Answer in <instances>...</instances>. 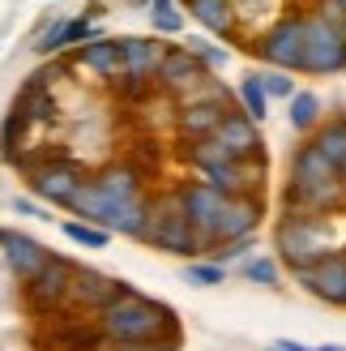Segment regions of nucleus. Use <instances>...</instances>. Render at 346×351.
Listing matches in <instances>:
<instances>
[{
	"mask_svg": "<svg viewBox=\"0 0 346 351\" xmlns=\"http://www.w3.org/2000/svg\"><path fill=\"white\" fill-rule=\"evenodd\" d=\"M68 210L81 223H94V227H107V232L142 240L146 219H150V197H142V176L133 167H107L77 189Z\"/></svg>",
	"mask_w": 346,
	"mask_h": 351,
	"instance_id": "f257e3e1",
	"label": "nucleus"
},
{
	"mask_svg": "<svg viewBox=\"0 0 346 351\" xmlns=\"http://www.w3.org/2000/svg\"><path fill=\"white\" fill-rule=\"evenodd\" d=\"M256 56H261L269 69H304V17H282L274 22L261 39H256Z\"/></svg>",
	"mask_w": 346,
	"mask_h": 351,
	"instance_id": "1a4fd4ad",
	"label": "nucleus"
},
{
	"mask_svg": "<svg viewBox=\"0 0 346 351\" xmlns=\"http://www.w3.org/2000/svg\"><path fill=\"white\" fill-rule=\"evenodd\" d=\"M239 103H244V116H252L256 125L269 116V95H265V86H261V73H248L244 82H239Z\"/></svg>",
	"mask_w": 346,
	"mask_h": 351,
	"instance_id": "b1692460",
	"label": "nucleus"
},
{
	"mask_svg": "<svg viewBox=\"0 0 346 351\" xmlns=\"http://www.w3.org/2000/svg\"><path fill=\"white\" fill-rule=\"evenodd\" d=\"M342 180H346V163H342Z\"/></svg>",
	"mask_w": 346,
	"mask_h": 351,
	"instance_id": "58836bf2",
	"label": "nucleus"
},
{
	"mask_svg": "<svg viewBox=\"0 0 346 351\" xmlns=\"http://www.w3.org/2000/svg\"><path fill=\"white\" fill-rule=\"evenodd\" d=\"M13 112H22L26 120H51L56 116V95H51V86H22Z\"/></svg>",
	"mask_w": 346,
	"mask_h": 351,
	"instance_id": "4be33fe9",
	"label": "nucleus"
},
{
	"mask_svg": "<svg viewBox=\"0 0 346 351\" xmlns=\"http://www.w3.org/2000/svg\"><path fill=\"white\" fill-rule=\"evenodd\" d=\"M188 13H193L205 30H214V34H231L235 30V5L231 0H193Z\"/></svg>",
	"mask_w": 346,
	"mask_h": 351,
	"instance_id": "412c9836",
	"label": "nucleus"
},
{
	"mask_svg": "<svg viewBox=\"0 0 346 351\" xmlns=\"http://www.w3.org/2000/svg\"><path fill=\"white\" fill-rule=\"evenodd\" d=\"M312 146L342 171V163H346V120H330V125H321L317 137H312Z\"/></svg>",
	"mask_w": 346,
	"mask_h": 351,
	"instance_id": "5701e85b",
	"label": "nucleus"
},
{
	"mask_svg": "<svg viewBox=\"0 0 346 351\" xmlns=\"http://www.w3.org/2000/svg\"><path fill=\"white\" fill-rule=\"evenodd\" d=\"M184 278L197 287H214V283H227V266H218V261H193L184 270Z\"/></svg>",
	"mask_w": 346,
	"mask_h": 351,
	"instance_id": "c756f323",
	"label": "nucleus"
},
{
	"mask_svg": "<svg viewBox=\"0 0 346 351\" xmlns=\"http://www.w3.org/2000/svg\"><path fill=\"white\" fill-rule=\"evenodd\" d=\"M244 278L248 283H261V287H278V261L274 257H248L244 261Z\"/></svg>",
	"mask_w": 346,
	"mask_h": 351,
	"instance_id": "c85d7f7f",
	"label": "nucleus"
},
{
	"mask_svg": "<svg viewBox=\"0 0 346 351\" xmlns=\"http://www.w3.org/2000/svg\"><path fill=\"white\" fill-rule=\"evenodd\" d=\"M214 137L235 154V159H261V133H256V120L244 116V112H231Z\"/></svg>",
	"mask_w": 346,
	"mask_h": 351,
	"instance_id": "a211bd4d",
	"label": "nucleus"
},
{
	"mask_svg": "<svg viewBox=\"0 0 346 351\" xmlns=\"http://www.w3.org/2000/svg\"><path fill=\"white\" fill-rule=\"evenodd\" d=\"M176 193H180V202H184V210H188V219H193V227L201 232V240L214 244V227L222 223V215H227L231 197H227L222 189L205 184V180H193V184H184V189H176Z\"/></svg>",
	"mask_w": 346,
	"mask_h": 351,
	"instance_id": "9b49d317",
	"label": "nucleus"
},
{
	"mask_svg": "<svg viewBox=\"0 0 346 351\" xmlns=\"http://www.w3.org/2000/svg\"><path fill=\"white\" fill-rule=\"evenodd\" d=\"M90 39H94V17H77V22H68L64 47H68V43H90Z\"/></svg>",
	"mask_w": 346,
	"mask_h": 351,
	"instance_id": "72a5a7b5",
	"label": "nucleus"
},
{
	"mask_svg": "<svg viewBox=\"0 0 346 351\" xmlns=\"http://www.w3.org/2000/svg\"><path fill=\"white\" fill-rule=\"evenodd\" d=\"M142 240L154 244V249H163V253H176V257H197L205 249V240L193 227V219H188L180 193H163V197L150 202V219H146Z\"/></svg>",
	"mask_w": 346,
	"mask_h": 351,
	"instance_id": "20e7f679",
	"label": "nucleus"
},
{
	"mask_svg": "<svg viewBox=\"0 0 346 351\" xmlns=\"http://www.w3.org/2000/svg\"><path fill=\"white\" fill-rule=\"evenodd\" d=\"M64 236L73 240V244H81V249H107V240H111V232L107 227H94V223H64Z\"/></svg>",
	"mask_w": 346,
	"mask_h": 351,
	"instance_id": "cd10ccee",
	"label": "nucleus"
},
{
	"mask_svg": "<svg viewBox=\"0 0 346 351\" xmlns=\"http://www.w3.org/2000/svg\"><path fill=\"white\" fill-rule=\"evenodd\" d=\"M346 69V30L334 26L321 9L304 13V73H342Z\"/></svg>",
	"mask_w": 346,
	"mask_h": 351,
	"instance_id": "423d86ee",
	"label": "nucleus"
},
{
	"mask_svg": "<svg viewBox=\"0 0 346 351\" xmlns=\"http://www.w3.org/2000/svg\"><path fill=\"white\" fill-rule=\"evenodd\" d=\"M334 5H338V9H342V13H346V0H334Z\"/></svg>",
	"mask_w": 346,
	"mask_h": 351,
	"instance_id": "4c0bfd02",
	"label": "nucleus"
},
{
	"mask_svg": "<svg viewBox=\"0 0 346 351\" xmlns=\"http://www.w3.org/2000/svg\"><path fill=\"white\" fill-rule=\"evenodd\" d=\"M98 326H103V335H107V343H120L124 351L150 347L163 335H171V330H180L167 304H154V300H146V295L133 291V287L120 295L116 304H107L98 313Z\"/></svg>",
	"mask_w": 346,
	"mask_h": 351,
	"instance_id": "f03ea898",
	"label": "nucleus"
},
{
	"mask_svg": "<svg viewBox=\"0 0 346 351\" xmlns=\"http://www.w3.org/2000/svg\"><path fill=\"white\" fill-rule=\"evenodd\" d=\"M103 326H81V322H73V326H64L60 335H56V343L64 347V351H98L103 347Z\"/></svg>",
	"mask_w": 346,
	"mask_h": 351,
	"instance_id": "393cba45",
	"label": "nucleus"
},
{
	"mask_svg": "<svg viewBox=\"0 0 346 351\" xmlns=\"http://www.w3.org/2000/svg\"><path fill=\"white\" fill-rule=\"evenodd\" d=\"M150 26L159 34H180L184 30V13L176 9V0H150Z\"/></svg>",
	"mask_w": 346,
	"mask_h": 351,
	"instance_id": "bb28decb",
	"label": "nucleus"
},
{
	"mask_svg": "<svg viewBox=\"0 0 346 351\" xmlns=\"http://www.w3.org/2000/svg\"><path fill=\"white\" fill-rule=\"evenodd\" d=\"M64 30H68L64 17H60V22H51V26H43L39 39H34V51H43V56H51V51H64Z\"/></svg>",
	"mask_w": 346,
	"mask_h": 351,
	"instance_id": "2f4dec72",
	"label": "nucleus"
},
{
	"mask_svg": "<svg viewBox=\"0 0 346 351\" xmlns=\"http://www.w3.org/2000/svg\"><path fill=\"white\" fill-rule=\"evenodd\" d=\"M334 176H342V171L312 142H304L295 150V159H291V184H317V180H334Z\"/></svg>",
	"mask_w": 346,
	"mask_h": 351,
	"instance_id": "aec40b11",
	"label": "nucleus"
},
{
	"mask_svg": "<svg viewBox=\"0 0 346 351\" xmlns=\"http://www.w3.org/2000/svg\"><path fill=\"white\" fill-rule=\"evenodd\" d=\"M291 129H300V133H308L321 120V99L312 95V90H295V99H291Z\"/></svg>",
	"mask_w": 346,
	"mask_h": 351,
	"instance_id": "a878e982",
	"label": "nucleus"
},
{
	"mask_svg": "<svg viewBox=\"0 0 346 351\" xmlns=\"http://www.w3.org/2000/svg\"><path fill=\"white\" fill-rule=\"evenodd\" d=\"M184 47H188V51H197V56L205 60V69H222V64H227V51H222V47H210L205 39H188Z\"/></svg>",
	"mask_w": 346,
	"mask_h": 351,
	"instance_id": "473e14b6",
	"label": "nucleus"
},
{
	"mask_svg": "<svg viewBox=\"0 0 346 351\" xmlns=\"http://www.w3.org/2000/svg\"><path fill=\"white\" fill-rule=\"evenodd\" d=\"M124 291H129L124 278H107V274H98V270H81L77 266L73 283H68L64 308H73V313H103L107 304H116Z\"/></svg>",
	"mask_w": 346,
	"mask_h": 351,
	"instance_id": "9d476101",
	"label": "nucleus"
},
{
	"mask_svg": "<svg viewBox=\"0 0 346 351\" xmlns=\"http://www.w3.org/2000/svg\"><path fill=\"white\" fill-rule=\"evenodd\" d=\"M346 206V180H317V184H287V210L295 215H334Z\"/></svg>",
	"mask_w": 346,
	"mask_h": 351,
	"instance_id": "ddd939ff",
	"label": "nucleus"
},
{
	"mask_svg": "<svg viewBox=\"0 0 346 351\" xmlns=\"http://www.w3.org/2000/svg\"><path fill=\"white\" fill-rule=\"evenodd\" d=\"M274 244H278V257L291 266V274L338 253V236H334L330 215H295V210H287V219L274 232Z\"/></svg>",
	"mask_w": 346,
	"mask_h": 351,
	"instance_id": "7ed1b4c3",
	"label": "nucleus"
},
{
	"mask_svg": "<svg viewBox=\"0 0 346 351\" xmlns=\"http://www.w3.org/2000/svg\"><path fill=\"white\" fill-rule=\"evenodd\" d=\"M26 184L30 193L39 202H51V206H68L77 197V189L85 184V176L77 163H68V159H43V163H34L26 171Z\"/></svg>",
	"mask_w": 346,
	"mask_h": 351,
	"instance_id": "6e6552de",
	"label": "nucleus"
},
{
	"mask_svg": "<svg viewBox=\"0 0 346 351\" xmlns=\"http://www.w3.org/2000/svg\"><path fill=\"white\" fill-rule=\"evenodd\" d=\"M256 223H261V197H252V193H239V197H231L227 215H222V223L214 227V244H227V240H244L256 232Z\"/></svg>",
	"mask_w": 346,
	"mask_h": 351,
	"instance_id": "dca6fc26",
	"label": "nucleus"
},
{
	"mask_svg": "<svg viewBox=\"0 0 346 351\" xmlns=\"http://www.w3.org/2000/svg\"><path fill=\"white\" fill-rule=\"evenodd\" d=\"M227 95H222V86L210 77L205 86H197L193 95L180 99V112H176V133L188 137V142H205V137H214L222 129V120H227Z\"/></svg>",
	"mask_w": 346,
	"mask_h": 351,
	"instance_id": "39448f33",
	"label": "nucleus"
},
{
	"mask_svg": "<svg viewBox=\"0 0 346 351\" xmlns=\"http://www.w3.org/2000/svg\"><path fill=\"white\" fill-rule=\"evenodd\" d=\"M312 351H346L342 343H321V347H312Z\"/></svg>",
	"mask_w": 346,
	"mask_h": 351,
	"instance_id": "e433bc0d",
	"label": "nucleus"
},
{
	"mask_svg": "<svg viewBox=\"0 0 346 351\" xmlns=\"http://www.w3.org/2000/svg\"><path fill=\"white\" fill-rule=\"evenodd\" d=\"M77 266L68 257H51L47 270L39 278H30V283H22V295H26V308L34 313V317H51V313H60L64 300H68V283H73Z\"/></svg>",
	"mask_w": 346,
	"mask_h": 351,
	"instance_id": "0eeeda50",
	"label": "nucleus"
},
{
	"mask_svg": "<svg viewBox=\"0 0 346 351\" xmlns=\"http://www.w3.org/2000/svg\"><path fill=\"white\" fill-rule=\"evenodd\" d=\"M261 86H265V95L269 99H295V82H291V73H287V69H265V73H261Z\"/></svg>",
	"mask_w": 346,
	"mask_h": 351,
	"instance_id": "7c9ffc66",
	"label": "nucleus"
},
{
	"mask_svg": "<svg viewBox=\"0 0 346 351\" xmlns=\"http://www.w3.org/2000/svg\"><path fill=\"white\" fill-rule=\"evenodd\" d=\"M184 5H193V0H184Z\"/></svg>",
	"mask_w": 346,
	"mask_h": 351,
	"instance_id": "ea45409f",
	"label": "nucleus"
},
{
	"mask_svg": "<svg viewBox=\"0 0 346 351\" xmlns=\"http://www.w3.org/2000/svg\"><path fill=\"white\" fill-rule=\"evenodd\" d=\"M210 82V69H205V60L197 56V51H188V47H167V56H163V69H159V86L171 95H193L197 86Z\"/></svg>",
	"mask_w": 346,
	"mask_h": 351,
	"instance_id": "f8f14e48",
	"label": "nucleus"
},
{
	"mask_svg": "<svg viewBox=\"0 0 346 351\" xmlns=\"http://www.w3.org/2000/svg\"><path fill=\"white\" fill-rule=\"evenodd\" d=\"M13 210H17V215H34V219H51V215H43V210L34 206L30 197H17V202H13Z\"/></svg>",
	"mask_w": 346,
	"mask_h": 351,
	"instance_id": "f704fd0d",
	"label": "nucleus"
},
{
	"mask_svg": "<svg viewBox=\"0 0 346 351\" xmlns=\"http://www.w3.org/2000/svg\"><path fill=\"white\" fill-rule=\"evenodd\" d=\"M0 249H5V261L9 270L17 274V283H30V278H39L47 270V261L56 253H47L34 236H22V232H9V227H0Z\"/></svg>",
	"mask_w": 346,
	"mask_h": 351,
	"instance_id": "4468645a",
	"label": "nucleus"
},
{
	"mask_svg": "<svg viewBox=\"0 0 346 351\" xmlns=\"http://www.w3.org/2000/svg\"><path fill=\"white\" fill-rule=\"evenodd\" d=\"M120 47H124V77L159 82V69L167 56V47L159 39H120Z\"/></svg>",
	"mask_w": 346,
	"mask_h": 351,
	"instance_id": "f3484780",
	"label": "nucleus"
},
{
	"mask_svg": "<svg viewBox=\"0 0 346 351\" xmlns=\"http://www.w3.org/2000/svg\"><path fill=\"white\" fill-rule=\"evenodd\" d=\"M77 64L94 69V73H103V77H124V47H120V39H90L81 47Z\"/></svg>",
	"mask_w": 346,
	"mask_h": 351,
	"instance_id": "6ab92c4d",
	"label": "nucleus"
},
{
	"mask_svg": "<svg viewBox=\"0 0 346 351\" xmlns=\"http://www.w3.org/2000/svg\"><path fill=\"white\" fill-rule=\"evenodd\" d=\"M295 278L325 304H346V253H330L317 266L295 270Z\"/></svg>",
	"mask_w": 346,
	"mask_h": 351,
	"instance_id": "2eb2a0df",
	"label": "nucleus"
},
{
	"mask_svg": "<svg viewBox=\"0 0 346 351\" xmlns=\"http://www.w3.org/2000/svg\"><path fill=\"white\" fill-rule=\"evenodd\" d=\"M274 351H312V347H304L295 339H278V343H274Z\"/></svg>",
	"mask_w": 346,
	"mask_h": 351,
	"instance_id": "c9c22d12",
	"label": "nucleus"
}]
</instances>
